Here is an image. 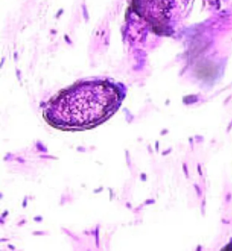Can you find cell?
<instances>
[{
    "mask_svg": "<svg viewBox=\"0 0 232 251\" xmlns=\"http://www.w3.org/2000/svg\"><path fill=\"white\" fill-rule=\"evenodd\" d=\"M122 94L114 83L89 81L64 90L45 111L54 127L67 131L91 129L105 122L121 105Z\"/></svg>",
    "mask_w": 232,
    "mask_h": 251,
    "instance_id": "obj_1",
    "label": "cell"
},
{
    "mask_svg": "<svg viewBox=\"0 0 232 251\" xmlns=\"http://www.w3.org/2000/svg\"><path fill=\"white\" fill-rule=\"evenodd\" d=\"M178 2L176 0H133L136 12L153 28L160 31L170 30Z\"/></svg>",
    "mask_w": 232,
    "mask_h": 251,
    "instance_id": "obj_2",
    "label": "cell"
}]
</instances>
